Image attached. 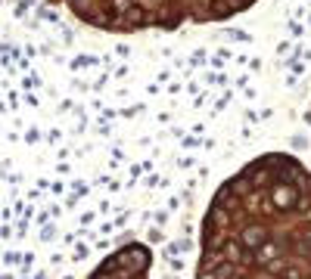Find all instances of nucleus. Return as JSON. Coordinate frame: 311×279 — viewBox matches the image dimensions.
Segmentation results:
<instances>
[{
	"label": "nucleus",
	"mask_w": 311,
	"mask_h": 279,
	"mask_svg": "<svg viewBox=\"0 0 311 279\" xmlns=\"http://www.w3.org/2000/svg\"><path fill=\"white\" fill-rule=\"evenodd\" d=\"M81 22L103 31L177 28L184 22L230 19L255 0H59Z\"/></svg>",
	"instance_id": "nucleus-1"
}]
</instances>
